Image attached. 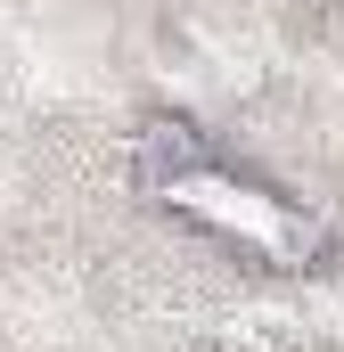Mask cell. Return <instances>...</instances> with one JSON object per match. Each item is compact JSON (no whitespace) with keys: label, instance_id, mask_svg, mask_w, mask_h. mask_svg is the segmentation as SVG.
<instances>
[{"label":"cell","instance_id":"cell-1","mask_svg":"<svg viewBox=\"0 0 344 352\" xmlns=\"http://www.w3.org/2000/svg\"><path fill=\"white\" fill-rule=\"evenodd\" d=\"M197 164H213V148H205V131L197 123H180V115H156L148 131H140V180L164 197L172 180H189Z\"/></svg>","mask_w":344,"mask_h":352}]
</instances>
